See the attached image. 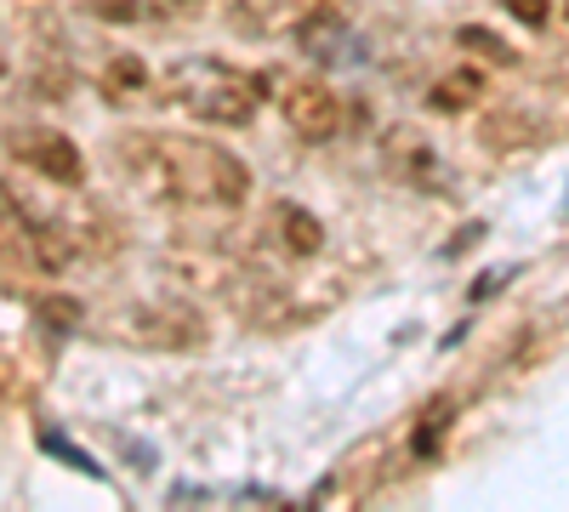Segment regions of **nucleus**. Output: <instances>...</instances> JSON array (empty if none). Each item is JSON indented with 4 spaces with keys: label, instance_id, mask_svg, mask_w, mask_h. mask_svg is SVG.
<instances>
[{
    "label": "nucleus",
    "instance_id": "1",
    "mask_svg": "<svg viewBox=\"0 0 569 512\" xmlns=\"http://www.w3.org/2000/svg\"><path fill=\"white\" fill-rule=\"evenodd\" d=\"M126 160L149 177L160 194L211 200V205H240L251 194L246 160H233L217 143H194V137H126Z\"/></svg>",
    "mask_w": 569,
    "mask_h": 512
},
{
    "label": "nucleus",
    "instance_id": "3",
    "mask_svg": "<svg viewBox=\"0 0 569 512\" xmlns=\"http://www.w3.org/2000/svg\"><path fill=\"white\" fill-rule=\"evenodd\" d=\"M12 160L40 171L46 182H58V189H80L86 182V154L69 131H52V126H23L12 131Z\"/></svg>",
    "mask_w": 569,
    "mask_h": 512
},
{
    "label": "nucleus",
    "instance_id": "8",
    "mask_svg": "<svg viewBox=\"0 0 569 512\" xmlns=\"http://www.w3.org/2000/svg\"><path fill=\"white\" fill-rule=\"evenodd\" d=\"M479 91H485V74L479 69H461V74H450V80H439L433 91H427V103L445 109V114H461V109L479 103Z\"/></svg>",
    "mask_w": 569,
    "mask_h": 512
},
{
    "label": "nucleus",
    "instance_id": "4",
    "mask_svg": "<svg viewBox=\"0 0 569 512\" xmlns=\"http://www.w3.org/2000/svg\"><path fill=\"white\" fill-rule=\"evenodd\" d=\"M284 126H291L302 143H330L342 131V98L319 80H297L284 91Z\"/></svg>",
    "mask_w": 569,
    "mask_h": 512
},
{
    "label": "nucleus",
    "instance_id": "2",
    "mask_svg": "<svg viewBox=\"0 0 569 512\" xmlns=\"http://www.w3.org/2000/svg\"><path fill=\"white\" fill-rule=\"evenodd\" d=\"M262 91H268L262 74L233 69L222 58H194V63H177L166 74V98L206 126H251Z\"/></svg>",
    "mask_w": 569,
    "mask_h": 512
},
{
    "label": "nucleus",
    "instance_id": "14",
    "mask_svg": "<svg viewBox=\"0 0 569 512\" xmlns=\"http://www.w3.org/2000/svg\"><path fill=\"white\" fill-rule=\"evenodd\" d=\"M501 7L525 23V29H541V23L552 18V0H501Z\"/></svg>",
    "mask_w": 569,
    "mask_h": 512
},
{
    "label": "nucleus",
    "instance_id": "15",
    "mask_svg": "<svg viewBox=\"0 0 569 512\" xmlns=\"http://www.w3.org/2000/svg\"><path fill=\"white\" fill-rule=\"evenodd\" d=\"M507 279H512V268H496V273H485V279H479V285H472L467 297H472V302H485V297H496V291L507 285Z\"/></svg>",
    "mask_w": 569,
    "mask_h": 512
},
{
    "label": "nucleus",
    "instance_id": "9",
    "mask_svg": "<svg viewBox=\"0 0 569 512\" xmlns=\"http://www.w3.org/2000/svg\"><path fill=\"white\" fill-rule=\"evenodd\" d=\"M456 40L467 46V52H479V58H490V63H501V69H512V63H518V52H512V46H507V40H496L490 29H472V23H467V29H456Z\"/></svg>",
    "mask_w": 569,
    "mask_h": 512
},
{
    "label": "nucleus",
    "instance_id": "12",
    "mask_svg": "<svg viewBox=\"0 0 569 512\" xmlns=\"http://www.w3.org/2000/svg\"><path fill=\"white\" fill-rule=\"evenodd\" d=\"M40 444L52 450V455H63L74 473H86V479H109V473H103V468H98V461H91V455H86L80 444H69V439H58V433H40Z\"/></svg>",
    "mask_w": 569,
    "mask_h": 512
},
{
    "label": "nucleus",
    "instance_id": "10",
    "mask_svg": "<svg viewBox=\"0 0 569 512\" xmlns=\"http://www.w3.org/2000/svg\"><path fill=\"white\" fill-rule=\"evenodd\" d=\"M34 319L52 324V331H74V324L86 319V308H80L74 297H40V302H34Z\"/></svg>",
    "mask_w": 569,
    "mask_h": 512
},
{
    "label": "nucleus",
    "instance_id": "6",
    "mask_svg": "<svg viewBox=\"0 0 569 512\" xmlns=\"http://www.w3.org/2000/svg\"><path fill=\"white\" fill-rule=\"evenodd\" d=\"M388 165L410 182V189H421V194H450V177H445V165H439L433 143H421V137H416L410 126L388 131Z\"/></svg>",
    "mask_w": 569,
    "mask_h": 512
},
{
    "label": "nucleus",
    "instance_id": "7",
    "mask_svg": "<svg viewBox=\"0 0 569 512\" xmlns=\"http://www.w3.org/2000/svg\"><path fill=\"white\" fill-rule=\"evenodd\" d=\"M273 228H279V245L291 257H319L325 251V222L308 211V205H273Z\"/></svg>",
    "mask_w": 569,
    "mask_h": 512
},
{
    "label": "nucleus",
    "instance_id": "16",
    "mask_svg": "<svg viewBox=\"0 0 569 512\" xmlns=\"http://www.w3.org/2000/svg\"><path fill=\"white\" fill-rule=\"evenodd\" d=\"M0 74H7V63H0Z\"/></svg>",
    "mask_w": 569,
    "mask_h": 512
},
{
    "label": "nucleus",
    "instance_id": "13",
    "mask_svg": "<svg viewBox=\"0 0 569 512\" xmlns=\"http://www.w3.org/2000/svg\"><path fill=\"white\" fill-rule=\"evenodd\" d=\"M142 80H149V74H142L137 58H120V63H109V74H103V86L114 91V98H120V91H137Z\"/></svg>",
    "mask_w": 569,
    "mask_h": 512
},
{
    "label": "nucleus",
    "instance_id": "11",
    "mask_svg": "<svg viewBox=\"0 0 569 512\" xmlns=\"http://www.w3.org/2000/svg\"><path fill=\"white\" fill-rule=\"evenodd\" d=\"M445 428H450V399H439L433 410H427V422L416 428L410 450H416V455H433V450H439V433H445Z\"/></svg>",
    "mask_w": 569,
    "mask_h": 512
},
{
    "label": "nucleus",
    "instance_id": "5",
    "mask_svg": "<svg viewBox=\"0 0 569 512\" xmlns=\"http://www.w3.org/2000/svg\"><path fill=\"white\" fill-rule=\"evenodd\" d=\"M325 12H330L325 0H233L228 23L240 34H302Z\"/></svg>",
    "mask_w": 569,
    "mask_h": 512
}]
</instances>
